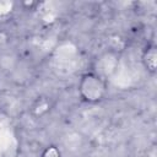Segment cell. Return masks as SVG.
<instances>
[{
  "mask_svg": "<svg viewBox=\"0 0 157 157\" xmlns=\"http://www.w3.org/2000/svg\"><path fill=\"white\" fill-rule=\"evenodd\" d=\"M141 61L145 66V69L155 74L156 72V67H157V49L153 44L147 45L144 52H142V56H141Z\"/></svg>",
  "mask_w": 157,
  "mask_h": 157,
  "instance_id": "obj_2",
  "label": "cell"
},
{
  "mask_svg": "<svg viewBox=\"0 0 157 157\" xmlns=\"http://www.w3.org/2000/svg\"><path fill=\"white\" fill-rule=\"evenodd\" d=\"M78 94L87 103L101 102L107 93V82L104 77L96 72H86L78 82Z\"/></svg>",
  "mask_w": 157,
  "mask_h": 157,
  "instance_id": "obj_1",
  "label": "cell"
},
{
  "mask_svg": "<svg viewBox=\"0 0 157 157\" xmlns=\"http://www.w3.org/2000/svg\"><path fill=\"white\" fill-rule=\"evenodd\" d=\"M40 157H61V152L55 146H48L43 152Z\"/></svg>",
  "mask_w": 157,
  "mask_h": 157,
  "instance_id": "obj_3",
  "label": "cell"
}]
</instances>
